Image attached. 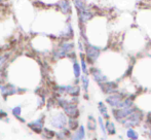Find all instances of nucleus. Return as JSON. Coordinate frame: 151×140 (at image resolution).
I'll use <instances>...</instances> for the list:
<instances>
[{"mask_svg": "<svg viewBox=\"0 0 151 140\" xmlns=\"http://www.w3.org/2000/svg\"><path fill=\"white\" fill-rule=\"evenodd\" d=\"M67 118L61 111H58L55 114H52L50 120V124L52 125V127H54L56 129H64V127L67 125Z\"/></svg>", "mask_w": 151, "mask_h": 140, "instance_id": "f257e3e1", "label": "nucleus"}, {"mask_svg": "<svg viewBox=\"0 0 151 140\" xmlns=\"http://www.w3.org/2000/svg\"><path fill=\"white\" fill-rule=\"evenodd\" d=\"M86 55H88V59H91V61H95V60H97L98 57H99L100 50L98 48H96V46L88 44V45L86 46Z\"/></svg>", "mask_w": 151, "mask_h": 140, "instance_id": "f03ea898", "label": "nucleus"}, {"mask_svg": "<svg viewBox=\"0 0 151 140\" xmlns=\"http://www.w3.org/2000/svg\"><path fill=\"white\" fill-rule=\"evenodd\" d=\"M78 14H79V20L82 23H86L88 21H90L93 18V14H91L90 10H88V8L78 12Z\"/></svg>", "mask_w": 151, "mask_h": 140, "instance_id": "7ed1b4c3", "label": "nucleus"}, {"mask_svg": "<svg viewBox=\"0 0 151 140\" xmlns=\"http://www.w3.org/2000/svg\"><path fill=\"white\" fill-rule=\"evenodd\" d=\"M93 78H95V80H97V82H103L107 79V77H106V76L104 75L100 70L93 69Z\"/></svg>", "mask_w": 151, "mask_h": 140, "instance_id": "20e7f679", "label": "nucleus"}, {"mask_svg": "<svg viewBox=\"0 0 151 140\" xmlns=\"http://www.w3.org/2000/svg\"><path fill=\"white\" fill-rule=\"evenodd\" d=\"M84 135H86V132H84V128L81 126L75 132V134L73 135V137H72L71 140H82V139L84 138Z\"/></svg>", "mask_w": 151, "mask_h": 140, "instance_id": "39448f33", "label": "nucleus"}, {"mask_svg": "<svg viewBox=\"0 0 151 140\" xmlns=\"http://www.w3.org/2000/svg\"><path fill=\"white\" fill-rule=\"evenodd\" d=\"M120 96L119 95H113V96H110L107 98V102L109 103L111 106H116L120 103Z\"/></svg>", "mask_w": 151, "mask_h": 140, "instance_id": "423d86ee", "label": "nucleus"}, {"mask_svg": "<svg viewBox=\"0 0 151 140\" xmlns=\"http://www.w3.org/2000/svg\"><path fill=\"white\" fill-rule=\"evenodd\" d=\"M59 6H60V8L62 9V12H63L64 14H68V12H70V5H69L68 0H61V1L59 2Z\"/></svg>", "mask_w": 151, "mask_h": 140, "instance_id": "0eeeda50", "label": "nucleus"}, {"mask_svg": "<svg viewBox=\"0 0 151 140\" xmlns=\"http://www.w3.org/2000/svg\"><path fill=\"white\" fill-rule=\"evenodd\" d=\"M74 2V5L76 6V8L78 9V12H80V10H83L86 9V4H84V2L82 1V0H73Z\"/></svg>", "mask_w": 151, "mask_h": 140, "instance_id": "6e6552de", "label": "nucleus"}, {"mask_svg": "<svg viewBox=\"0 0 151 140\" xmlns=\"http://www.w3.org/2000/svg\"><path fill=\"white\" fill-rule=\"evenodd\" d=\"M73 71H74V75L75 77H79L80 76V66L78 63H74L73 64Z\"/></svg>", "mask_w": 151, "mask_h": 140, "instance_id": "1a4fd4ad", "label": "nucleus"}, {"mask_svg": "<svg viewBox=\"0 0 151 140\" xmlns=\"http://www.w3.org/2000/svg\"><path fill=\"white\" fill-rule=\"evenodd\" d=\"M127 137L131 138V139H137L138 138V134L133 130V129H129L127 132Z\"/></svg>", "mask_w": 151, "mask_h": 140, "instance_id": "9d476101", "label": "nucleus"}, {"mask_svg": "<svg viewBox=\"0 0 151 140\" xmlns=\"http://www.w3.org/2000/svg\"><path fill=\"white\" fill-rule=\"evenodd\" d=\"M61 36H63V37H70V36H72V28H71V26H70V25H68L66 31L62 32Z\"/></svg>", "mask_w": 151, "mask_h": 140, "instance_id": "9b49d317", "label": "nucleus"}, {"mask_svg": "<svg viewBox=\"0 0 151 140\" xmlns=\"http://www.w3.org/2000/svg\"><path fill=\"white\" fill-rule=\"evenodd\" d=\"M81 80H82V86H83L84 91H88V77L86 75H82Z\"/></svg>", "mask_w": 151, "mask_h": 140, "instance_id": "f8f14e48", "label": "nucleus"}, {"mask_svg": "<svg viewBox=\"0 0 151 140\" xmlns=\"http://www.w3.org/2000/svg\"><path fill=\"white\" fill-rule=\"evenodd\" d=\"M88 127L90 130H95L96 129V122L93 121V118H91V116H90V121H88Z\"/></svg>", "mask_w": 151, "mask_h": 140, "instance_id": "ddd939ff", "label": "nucleus"}, {"mask_svg": "<svg viewBox=\"0 0 151 140\" xmlns=\"http://www.w3.org/2000/svg\"><path fill=\"white\" fill-rule=\"evenodd\" d=\"M107 130L109 131L110 134H114L115 133V129H114V125L111 122H107Z\"/></svg>", "mask_w": 151, "mask_h": 140, "instance_id": "4468645a", "label": "nucleus"}, {"mask_svg": "<svg viewBox=\"0 0 151 140\" xmlns=\"http://www.w3.org/2000/svg\"><path fill=\"white\" fill-rule=\"evenodd\" d=\"M99 109H100V111H101V113H103L105 116H107V109H106V107L104 106L103 103H99Z\"/></svg>", "mask_w": 151, "mask_h": 140, "instance_id": "2eb2a0df", "label": "nucleus"}, {"mask_svg": "<svg viewBox=\"0 0 151 140\" xmlns=\"http://www.w3.org/2000/svg\"><path fill=\"white\" fill-rule=\"evenodd\" d=\"M99 123H100V126H101V130H102V133L104 134V136L106 135V128L104 127V125H103V121H102V118H99Z\"/></svg>", "mask_w": 151, "mask_h": 140, "instance_id": "dca6fc26", "label": "nucleus"}, {"mask_svg": "<svg viewBox=\"0 0 151 140\" xmlns=\"http://www.w3.org/2000/svg\"><path fill=\"white\" fill-rule=\"evenodd\" d=\"M81 68H82V71H83L84 73H86V72H88V69H86V61H84V59H83V58H81Z\"/></svg>", "mask_w": 151, "mask_h": 140, "instance_id": "f3484780", "label": "nucleus"}, {"mask_svg": "<svg viewBox=\"0 0 151 140\" xmlns=\"http://www.w3.org/2000/svg\"><path fill=\"white\" fill-rule=\"evenodd\" d=\"M69 126H70V128H71V129H75L76 127H77V122H75L74 120H71L69 122Z\"/></svg>", "mask_w": 151, "mask_h": 140, "instance_id": "a211bd4d", "label": "nucleus"}, {"mask_svg": "<svg viewBox=\"0 0 151 140\" xmlns=\"http://www.w3.org/2000/svg\"><path fill=\"white\" fill-rule=\"evenodd\" d=\"M6 62V57L3 56V55H0V67Z\"/></svg>", "mask_w": 151, "mask_h": 140, "instance_id": "6ab92c4d", "label": "nucleus"}, {"mask_svg": "<svg viewBox=\"0 0 151 140\" xmlns=\"http://www.w3.org/2000/svg\"><path fill=\"white\" fill-rule=\"evenodd\" d=\"M3 79V76H2V71H1V67H0V82Z\"/></svg>", "mask_w": 151, "mask_h": 140, "instance_id": "aec40b11", "label": "nucleus"}]
</instances>
